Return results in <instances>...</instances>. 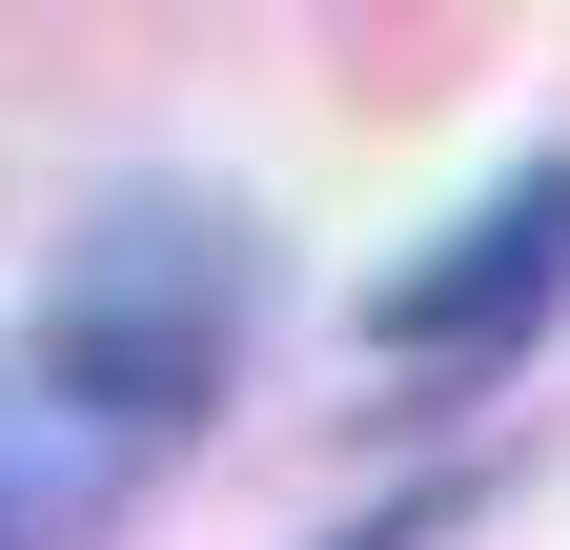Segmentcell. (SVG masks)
<instances>
[{
	"instance_id": "1",
	"label": "cell",
	"mask_w": 570,
	"mask_h": 550,
	"mask_svg": "<svg viewBox=\"0 0 570 550\" xmlns=\"http://www.w3.org/2000/svg\"><path fill=\"white\" fill-rule=\"evenodd\" d=\"M225 367H245V225L225 204H102L41 286V407L142 449L184 407H225Z\"/></svg>"
},
{
	"instance_id": "2",
	"label": "cell",
	"mask_w": 570,
	"mask_h": 550,
	"mask_svg": "<svg viewBox=\"0 0 570 550\" xmlns=\"http://www.w3.org/2000/svg\"><path fill=\"white\" fill-rule=\"evenodd\" d=\"M550 286H570V164L489 184V204H469V225L428 245V265H387V286H367V326H387L407 367H469V347H510Z\"/></svg>"
}]
</instances>
